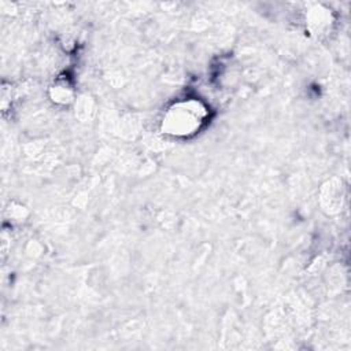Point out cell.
<instances>
[{
	"label": "cell",
	"instance_id": "1",
	"mask_svg": "<svg viewBox=\"0 0 351 351\" xmlns=\"http://www.w3.org/2000/svg\"><path fill=\"white\" fill-rule=\"evenodd\" d=\"M200 121V115H199V110L196 111L195 107H192V103L186 104V107L178 108L174 112H171L169 123H174L176 122V128L173 130H177L176 133H189L191 130H193Z\"/></svg>",
	"mask_w": 351,
	"mask_h": 351
}]
</instances>
